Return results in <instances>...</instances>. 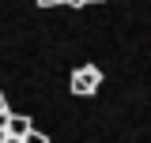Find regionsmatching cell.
Masks as SVG:
<instances>
[{
  "label": "cell",
  "instance_id": "1",
  "mask_svg": "<svg viewBox=\"0 0 151 143\" xmlns=\"http://www.w3.org/2000/svg\"><path fill=\"white\" fill-rule=\"evenodd\" d=\"M30 117H19L8 106H0V143H27V132H30Z\"/></svg>",
  "mask_w": 151,
  "mask_h": 143
},
{
  "label": "cell",
  "instance_id": "2",
  "mask_svg": "<svg viewBox=\"0 0 151 143\" xmlns=\"http://www.w3.org/2000/svg\"><path fill=\"white\" fill-rule=\"evenodd\" d=\"M98 83H102V72L94 68V64H79V68L72 72V94H76V98L94 94V90H98Z\"/></svg>",
  "mask_w": 151,
  "mask_h": 143
},
{
  "label": "cell",
  "instance_id": "3",
  "mask_svg": "<svg viewBox=\"0 0 151 143\" xmlns=\"http://www.w3.org/2000/svg\"><path fill=\"white\" fill-rule=\"evenodd\" d=\"M42 8H53V4H68V8H87V0H38Z\"/></svg>",
  "mask_w": 151,
  "mask_h": 143
},
{
  "label": "cell",
  "instance_id": "4",
  "mask_svg": "<svg viewBox=\"0 0 151 143\" xmlns=\"http://www.w3.org/2000/svg\"><path fill=\"white\" fill-rule=\"evenodd\" d=\"M87 4H102V0H87Z\"/></svg>",
  "mask_w": 151,
  "mask_h": 143
}]
</instances>
